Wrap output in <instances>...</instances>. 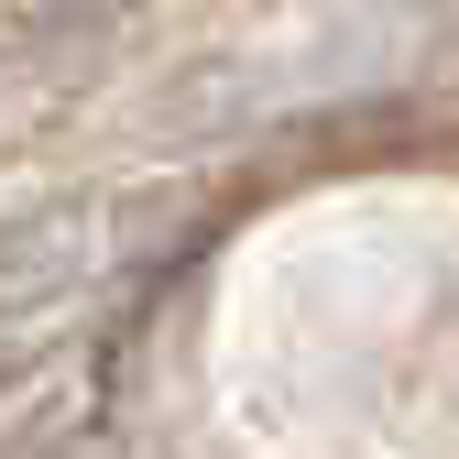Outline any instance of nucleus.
<instances>
[{"label":"nucleus","instance_id":"1","mask_svg":"<svg viewBox=\"0 0 459 459\" xmlns=\"http://www.w3.org/2000/svg\"><path fill=\"white\" fill-rule=\"evenodd\" d=\"M88 273H99V208H33L0 230V317L66 307Z\"/></svg>","mask_w":459,"mask_h":459},{"label":"nucleus","instance_id":"2","mask_svg":"<svg viewBox=\"0 0 459 459\" xmlns=\"http://www.w3.org/2000/svg\"><path fill=\"white\" fill-rule=\"evenodd\" d=\"M33 22H55V33H99V22H121V12H143V0H22Z\"/></svg>","mask_w":459,"mask_h":459}]
</instances>
